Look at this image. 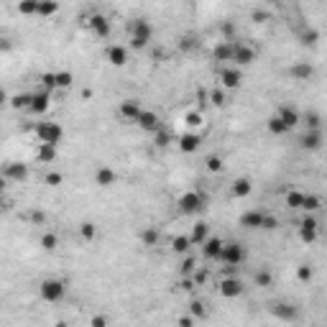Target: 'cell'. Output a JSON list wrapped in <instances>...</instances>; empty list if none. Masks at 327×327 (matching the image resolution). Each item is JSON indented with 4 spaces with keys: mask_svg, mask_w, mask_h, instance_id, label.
I'll list each match as a JSON object with an SVG mask.
<instances>
[{
    "mask_svg": "<svg viewBox=\"0 0 327 327\" xmlns=\"http://www.w3.org/2000/svg\"><path fill=\"white\" fill-rule=\"evenodd\" d=\"M151 36H154V28H151V23L146 18H136L133 26H130V46L133 49H143L146 43L151 41Z\"/></svg>",
    "mask_w": 327,
    "mask_h": 327,
    "instance_id": "obj_1",
    "label": "cell"
},
{
    "mask_svg": "<svg viewBox=\"0 0 327 327\" xmlns=\"http://www.w3.org/2000/svg\"><path fill=\"white\" fill-rule=\"evenodd\" d=\"M36 136H38L41 143H54V146H59V141L64 138V128H61L59 123H54V120H46V123H38V125H36Z\"/></svg>",
    "mask_w": 327,
    "mask_h": 327,
    "instance_id": "obj_2",
    "label": "cell"
},
{
    "mask_svg": "<svg viewBox=\"0 0 327 327\" xmlns=\"http://www.w3.org/2000/svg\"><path fill=\"white\" fill-rule=\"evenodd\" d=\"M177 205H179L182 215H194L205 207V197H202V192H184Z\"/></svg>",
    "mask_w": 327,
    "mask_h": 327,
    "instance_id": "obj_3",
    "label": "cell"
},
{
    "mask_svg": "<svg viewBox=\"0 0 327 327\" xmlns=\"http://www.w3.org/2000/svg\"><path fill=\"white\" fill-rule=\"evenodd\" d=\"M64 292H67V287H64V281H59V279L41 281V297L46 302H59L64 297Z\"/></svg>",
    "mask_w": 327,
    "mask_h": 327,
    "instance_id": "obj_4",
    "label": "cell"
},
{
    "mask_svg": "<svg viewBox=\"0 0 327 327\" xmlns=\"http://www.w3.org/2000/svg\"><path fill=\"white\" fill-rule=\"evenodd\" d=\"M220 261L225 266H238V264H243L246 261V251L241 243H225L223 253H220Z\"/></svg>",
    "mask_w": 327,
    "mask_h": 327,
    "instance_id": "obj_5",
    "label": "cell"
},
{
    "mask_svg": "<svg viewBox=\"0 0 327 327\" xmlns=\"http://www.w3.org/2000/svg\"><path fill=\"white\" fill-rule=\"evenodd\" d=\"M220 82H223L225 90H238L241 82H243V74H241V69H235V67H225L220 72Z\"/></svg>",
    "mask_w": 327,
    "mask_h": 327,
    "instance_id": "obj_6",
    "label": "cell"
},
{
    "mask_svg": "<svg viewBox=\"0 0 327 327\" xmlns=\"http://www.w3.org/2000/svg\"><path fill=\"white\" fill-rule=\"evenodd\" d=\"M220 294H223L225 299H235V297L243 294V284H241L235 276H225L223 284H220Z\"/></svg>",
    "mask_w": 327,
    "mask_h": 327,
    "instance_id": "obj_7",
    "label": "cell"
},
{
    "mask_svg": "<svg viewBox=\"0 0 327 327\" xmlns=\"http://www.w3.org/2000/svg\"><path fill=\"white\" fill-rule=\"evenodd\" d=\"M233 54H235V41H220L217 46L212 49V59L215 61H233Z\"/></svg>",
    "mask_w": 327,
    "mask_h": 327,
    "instance_id": "obj_8",
    "label": "cell"
},
{
    "mask_svg": "<svg viewBox=\"0 0 327 327\" xmlns=\"http://www.w3.org/2000/svg\"><path fill=\"white\" fill-rule=\"evenodd\" d=\"M223 248H225V243L220 241V238H207V241L202 243V256L210 258V261H220Z\"/></svg>",
    "mask_w": 327,
    "mask_h": 327,
    "instance_id": "obj_9",
    "label": "cell"
},
{
    "mask_svg": "<svg viewBox=\"0 0 327 327\" xmlns=\"http://www.w3.org/2000/svg\"><path fill=\"white\" fill-rule=\"evenodd\" d=\"M233 61L238 67H243V64H253L256 61V51L246 43H235V54H233Z\"/></svg>",
    "mask_w": 327,
    "mask_h": 327,
    "instance_id": "obj_10",
    "label": "cell"
},
{
    "mask_svg": "<svg viewBox=\"0 0 327 327\" xmlns=\"http://www.w3.org/2000/svg\"><path fill=\"white\" fill-rule=\"evenodd\" d=\"M87 23H90V28L100 36V38H107L110 36V20H107L105 15H100V13H95L90 20H87Z\"/></svg>",
    "mask_w": 327,
    "mask_h": 327,
    "instance_id": "obj_11",
    "label": "cell"
},
{
    "mask_svg": "<svg viewBox=\"0 0 327 327\" xmlns=\"http://www.w3.org/2000/svg\"><path fill=\"white\" fill-rule=\"evenodd\" d=\"M49 102H51V100H49V92H46V90H41V92L33 95L28 110H31L33 115H41V113H46V110H49Z\"/></svg>",
    "mask_w": 327,
    "mask_h": 327,
    "instance_id": "obj_12",
    "label": "cell"
},
{
    "mask_svg": "<svg viewBox=\"0 0 327 327\" xmlns=\"http://www.w3.org/2000/svg\"><path fill=\"white\" fill-rule=\"evenodd\" d=\"M299 146H302L304 151H317V148L322 146V133H320V128H317V130H307V133L302 136Z\"/></svg>",
    "mask_w": 327,
    "mask_h": 327,
    "instance_id": "obj_13",
    "label": "cell"
},
{
    "mask_svg": "<svg viewBox=\"0 0 327 327\" xmlns=\"http://www.w3.org/2000/svg\"><path fill=\"white\" fill-rule=\"evenodd\" d=\"M5 179H13V182H23L28 179V166L26 164H5Z\"/></svg>",
    "mask_w": 327,
    "mask_h": 327,
    "instance_id": "obj_14",
    "label": "cell"
},
{
    "mask_svg": "<svg viewBox=\"0 0 327 327\" xmlns=\"http://www.w3.org/2000/svg\"><path fill=\"white\" fill-rule=\"evenodd\" d=\"M107 61H110L113 67H123V64H128V49L120 46V43L110 46V49H107Z\"/></svg>",
    "mask_w": 327,
    "mask_h": 327,
    "instance_id": "obj_15",
    "label": "cell"
},
{
    "mask_svg": "<svg viewBox=\"0 0 327 327\" xmlns=\"http://www.w3.org/2000/svg\"><path fill=\"white\" fill-rule=\"evenodd\" d=\"M289 74L294 79H299V82H307V79L315 77V67H312V64H307V61H299V64H294V67L289 69Z\"/></svg>",
    "mask_w": 327,
    "mask_h": 327,
    "instance_id": "obj_16",
    "label": "cell"
},
{
    "mask_svg": "<svg viewBox=\"0 0 327 327\" xmlns=\"http://www.w3.org/2000/svg\"><path fill=\"white\" fill-rule=\"evenodd\" d=\"M241 225L248 228V230H256L264 225V212H258V210H251V212H243L241 215Z\"/></svg>",
    "mask_w": 327,
    "mask_h": 327,
    "instance_id": "obj_17",
    "label": "cell"
},
{
    "mask_svg": "<svg viewBox=\"0 0 327 327\" xmlns=\"http://www.w3.org/2000/svg\"><path fill=\"white\" fill-rule=\"evenodd\" d=\"M141 113H143V107L138 105V100H125V102L120 105V115H123L125 120H138Z\"/></svg>",
    "mask_w": 327,
    "mask_h": 327,
    "instance_id": "obj_18",
    "label": "cell"
},
{
    "mask_svg": "<svg viewBox=\"0 0 327 327\" xmlns=\"http://www.w3.org/2000/svg\"><path fill=\"white\" fill-rule=\"evenodd\" d=\"M200 136L197 133H184L182 138H179V148H182V154H194V151L200 148Z\"/></svg>",
    "mask_w": 327,
    "mask_h": 327,
    "instance_id": "obj_19",
    "label": "cell"
},
{
    "mask_svg": "<svg viewBox=\"0 0 327 327\" xmlns=\"http://www.w3.org/2000/svg\"><path fill=\"white\" fill-rule=\"evenodd\" d=\"M143 130H159L161 128V123H159V115L156 113H151V110H143L141 115H138V120H136Z\"/></svg>",
    "mask_w": 327,
    "mask_h": 327,
    "instance_id": "obj_20",
    "label": "cell"
},
{
    "mask_svg": "<svg viewBox=\"0 0 327 327\" xmlns=\"http://www.w3.org/2000/svg\"><path fill=\"white\" fill-rule=\"evenodd\" d=\"M115 179H118V177H115V171H113L110 166H100L97 174H95V182H97L100 187H113Z\"/></svg>",
    "mask_w": 327,
    "mask_h": 327,
    "instance_id": "obj_21",
    "label": "cell"
},
{
    "mask_svg": "<svg viewBox=\"0 0 327 327\" xmlns=\"http://www.w3.org/2000/svg\"><path fill=\"white\" fill-rule=\"evenodd\" d=\"M276 115H279L281 120H284V123H287L289 128H294V125H299V113L294 110V107H292V105H281Z\"/></svg>",
    "mask_w": 327,
    "mask_h": 327,
    "instance_id": "obj_22",
    "label": "cell"
},
{
    "mask_svg": "<svg viewBox=\"0 0 327 327\" xmlns=\"http://www.w3.org/2000/svg\"><path fill=\"white\" fill-rule=\"evenodd\" d=\"M36 159H38L41 164H51V161L56 159V146H54V143H41L38 151H36Z\"/></svg>",
    "mask_w": 327,
    "mask_h": 327,
    "instance_id": "obj_23",
    "label": "cell"
},
{
    "mask_svg": "<svg viewBox=\"0 0 327 327\" xmlns=\"http://www.w3.org/2000/svg\"><path fill=\"white\" fill-rule=\"evenodd\" d=\"M274 315H276L279 320H287V322H294V320L299 317L297 307H292V304H276V307H274Z\"/></svg>",
    "mask_w": 327,
    "mask_h": 327,
    "instance_id": "obj_24",
    "label": "cell"
},
{
    "mask_svg": "<svg viewBox=\"0 0 327 327\" xmlns=\"http://www.w3.org/2000/svg\"><path fill=\"white\" fill-rule=\"evenodd\" d=\"M192 243H197V246H202L205 241H207V238H210V225H205V223H197V225H194L192 228Z\"/></svg>",
    "mask_w": 327,
    "mask_h": 327,
    "instance_id": "obj_25",
    "label": "cell"
},
{
    "mask_svg": "<svg viewBox=\"0 0 327 327\" xmlns=\"http://www.w3.org/2000/svg\"><path fill=\"white\" fill-rule=\"evenodd\" d=\"M251 189H253V184H251V179H246V177H241V179L233 182V194H235V197H248Z\"/></svg>",
    "mask_w": 327,
    "mask_h": 327,
    "instance_id": "obj_26",
    "label": "cell"
},
{
    "mask_svg": "<svg viewBox=\"0 0 327 327\" xmlns=\"http://www.w3.org/2000/svg\"><path fill=\"white\" fill-rule=\"evenodd\" d=\"M266 128L271 130V133H274V136H284V133H287V130H292V128H289V125H287L284 120H281L279 115H274V118H269V123H266Z\"/></svg>",
    "mask_w": 327,
    "mask_h": 327,
    "instance_id": "obj_27",
    "label": "cell"
},
{
    "mask_svg": "<svg viewBox=\"0 0 327 327\" xmlns=\"http://www.w3.org/2000/svg\"><path fill=\"white\" fill-rule=\"evenodd\" d=\"M56 10H59V3H56V0H38V13H36V15L49 18V15H54Z\"/></svg>",
    "mask_w": 327,
    "mask_h": 327,
    "instance_id": "obj_28",
    "label": "cell"
},
{
    "mask_svg": "<svg viewBox=\"0 0 327 327\" xmlns=\"http://www.w3.org/2000/svg\"><path fill=\"white\" fill-rule=\"evenodd\" d=\"M189 246H192V238H187V235H177V238L171 241V251L179 253V256H184V253L189 251Z\"/></svg>",
    "mask_w": 327,
    "mask_h": 327,
    "instance_id": "obj_29",
    "label": "cell"
},
{
    "mask_svg": "<svg viewBox=\"0 0 327 327\" xmlns=\"http://www.w3.org/2000/svg\"><path fill=\"white\" fill-rule=\"evenodd\" d=\"M322 207V200L317 197V194H304V202H302V210L304 212H315Z\"/></svg>",
    "mask_w": 327,
    "mask_h": 327,
    "instance_id": "obj_30",
    "label": "cell"
},
{
    "mask_svg": "<svg viewBox=\"0 0 327 327\" xmlns=\"http://www.w3.org/2000/svg\"><path fill=\"white\" fill-rule=\"evenodd\" d=\"M299 238L304 243H315L317 241V228H312V225H299Z\"/></svg>",
    "mask_w": 327,
    "mask_h": 327,
    "instance_id": "obj_31",
    "label": "cell"
},
{
    "mask_svg": "<svg viewBox=\"0 0 327 327\" xmlns=\"http://www.w3.org/2000/svg\"><path fill=\"white\" fill-rule=\"evenodd\" d=\"M184 123H187L189 128H200V125L205 123L202 110H189V113H184Z\"/></svg>",
    "mask_w": 327,
    "mask_h": 327,
    "instance_id": "obj_32",
    "label": "cell"
},
{
    "mask_svg": "<svg viewBox=\"0 0 327 327\" xmlns=\"http://www.w3.org/2000/svg\"><path fill=\"white\" fill-rule=\"evenodd\" d=\"M18 10L23 13V15L38 13V0H18Z\"/></svg>",
    "mask_w": 327,
    "mask_h": 327,
    "instance_id": "obj_33",
    "label": "cell"
},
{
    "mask_svg": "<svg viewBox=\"0 0 327 327\" xmlns=\"http://www.w3.org/2000/svg\"><path fill=\"white\" fill-rule=\"evenodd\" d=\"M31 100H33V95L20 92V95H13V97H10V105L15 107V110H20V107H31Z\"/></svg>",
    "mask_w": 327,
    "mask_h": 327,
    "instance_id": "obj_34",
    "label": "cell"
},
{
    "mask_svg": "<svg viewBox=\"0 0 327 327\" xmlns=\"http://www.w3.org/2000/svg\"><path fill=\"white\" fill-rule=\"evenodd\" d=\"M72 82H74L72 72H56V87H59V90H69Z\"/></svg>",
    "mask_w": 327,
    "mask_h": 327,
    "instance_id": "obj_35",
    "label": "cell"
},
{
    "mask_svg": "<svg viewBox=\"0 0 327 327\" xmlns=\"http://www.w3.org/2000/svg\"><path fill=\"white\" fill-rule=\"evenodd\" d=\"M302 202H304V194H302V192H289V194H287V207L302 210Z\"/></svg>",
    "mask_w": 327,
    "mask_h": 327,
    "instance_id": "obj_36",
    "label": "cell"
},
{
    "mask_svg": "<svg viewBox=\"0 0 327 327\" xmlns=\"http://www.w3.org/2000/svg\"><path fill=\"white\" fill-rule=\"evenodd\" d=\"M59 246V238L54 233H46V235H41V248L43 251H54Z\"/></svg>",
    "mask_w": 327,
    "mask_h": 327,
    "instance_id": "obj_37",
    "label": "cell"
},
{
    "mask_svg": "<svg viewBox=\"0 0 327 327\" xmlns=\"http://www.w3.org/2000/svg\"><path fill=\"white\" fill-rule=\"evenodd\" d=\"M141 241H143V246H156L159 243V233L154 228H148V230L141 233Z\"/></svg>",
    "mask_w": 327,
    "mask_h": 327,
    "instance_id": "obj_38",
    "label": "cell"
},
{
    "mask_svg": "<svg viewBox=\"0 0 327 327\" xmlns=\"http://www.w3.org/2000/svg\"><path fill=\"white\" fill-rule=\"evenodd\" d=\"M169 141H171V133H169V130H164V128H159V130H156L154 143H156L159 148H166V146H169Z\"/></svg>",
    "mask_w": 327,
    "mask_h": 327,
    "instance_id": "obj_39",
    "label": "cell"
},
{
    "mask_svg": "<svg viewBox=\"0 0 327 327\" xmlns=\"http://www.w3.org/2000/svg\"><path fill=\"white\" fill-rule=\"evenodd\" d=\"M194 269H197V261H194L192 256H187V258L182 261V266H179L182 276H189V274H194Z\"/></svg>",
    "mask_w": 327,
    "mask_h": 327,
    "instance_id": "obj_40",
    "label": "cell"
},
{
    "mask_svg": "<svg viewBox=\"0 0 327 327\" xmlns=\"http://www.w3.org/2000/svg\"><path fill=\"white\" fill-rule=\"evenodd\" d=\"M271 284H274V276H271L266 269L256 274V287H271Z\"/></svg>",
    "mask_w": 327,
    "mask_h": 327,
    "instance_id": "obj_41",
    "label": "cell"
},
{
    "mask_svg": "<svg viewBox=\"0 0 327 327\" xmlns=\"http://www.w3.org/2000/svg\"><path fill=\"white\" fill-rule=\"evenodd\" d=\"M41 87L46 92H51L54 87H56V74H51V72H46V74H41Z\"/></svg>",
    "mask_w": 327,
    "mask_h": 327,
    "instance_id": "obj_42",
    "label": "cell"
},
{
    "mask_svg": "<svg viewBox=\"0 0 327 327\" xmlns=\"http://www.w3.org/2000/svg\"><path fill=\"white\" fill-rule=\"evenodd\" d=\"M205 166H207L212 174H217V171H223V159H220V156H207Z\"/></svg>",
    "mask_w": 327,
    "mask_h": 327,
    "instance_id": "obj_43",
    "label": "cell"
},
{
    "mask_svg": "<svg viewBox=\"0 0 327 327\" xmlns=\"http://www.w3.org/2000/svg\"><path fill=\"white\" fill-rule=\"evenodd\" d=\"M79 233H82V238H84V241H92V238H95V233H97V228H95V223H82Z\"/></svg>",
    "mask_w": 327,
    "mask_h": 327,
    "instance_id": "obj_44",
    "label": "cell"
},
{
    "mask_svg": "<svg viewBox=\"0 0 327 327\" xmlns=\"http://www.w3.org/2000/svg\"><path fill=\"white\" fill-rule=\"evenodd\" d=\"M317 38H320V36H317L315 28H310V31H304V33H302V43H304V46H315Z\"/></svg>",
    "mask_w": 327,
    "mask_h": 327,
    "instance_id": "obj_45",
    "label": "cell"
},
{
    "mask_svg": "<svg viewBox=\"0 0 327 327\" xmlns=\"http://www.w3.org/2000/svg\"><path fill=\"white\" fill-rule=\"evenodd\" d=\"M304 123H307V130H317L320 128V115L317 113H307V115H304Z\"/></svg>",
    "mask_w": 327,
    "mask_h": 327,
    "instance_id": "obj_46",
    "label": "cell"
},
{
    "mask_svg": "<svg viewBox=\"0 0 327 327\" xmlns=\"http://www.w3.org/2000/svg\"><path fill=\"white\" fill-rule=\"evenodd\" d=\"M210 102H212L215 107H223V105H225V92H223V90H212Z\"/></svg>",
    "mask_w": 327,
    "mask_h": 327,
    "instance_id": "obj_47",
    "label": "cell"
},
{
    "mask_svg": "<svg viewBox=\"0 0 327 327\" xmlns=\"http://www.w3.org/2000/svg\"><path fill=\"white\" fill-rule=\"evenodd\" d=\"M192 279H194V284L200 287V284H205V281L210 279V271H207V269H194V276H192Z\"/></svg>",
    "mask_w": 327,
    "mask_h": 327,
    "instance_id": "obj_48",
    "label": "cell"
},
{
    "mask_svg": "<svg viewBox=\"0 0 327 327\" xmlns=\"http://www.w3.org/2000/svg\"><path fill=\"white\" fill-rule=\"evenodd\" d=\"M43 182H46L49 187H59V184L64 182V177H61L59 171H51V174H46V179H43Z\"/></svg>",
    "mask_w": 327,
    "mask_h": 327,
    "instance_id": "obj_49",
    "label": "cell"
},
{
    "mask_svg": "<svg viewBox=\"0 0 327 327\" xmlns=\"http://www.w3.org/2000/svg\"><path fill=\"white\" fill-rule=\"evenodd\" d=\"M297 279L299 281H310L312 279V266H299L297 269Z\"/></svg>",
    "mask_w": 327,
    "mask_h": 327,
    "instance_id": "obj_50",
    "label": "cell"
},
{
    "mask_svg": "<svg viewBox=\"0 0 327 327\" xmlns=\"http://www.w3.org/2000/svg\"><path fill=\"white\" fill-rule=\"evenodd\" d=\"M261 228H266V230H276V228H279V220H276L274 215H264V225H261Z\"/></svg>",
    "mask_w": 327,
    "mask_h": 327,
    "instance_id": "obj_51",
    "label": "cell"
},
{
    "mask_svg": "<svg viewBox=\"0 0 327 327\" xmlns=\"http://www.w3.org/2000/svg\"><path fill=\"white\" fill-rule=\"evenodd\" d=\"M189 307H192V315H194V317H205V304H202V302L194 299V302L189 304Z\"/></svg>",
    "mask_w": 327,
    "mask_h": 327,
    "instance_id": "obj_52",
    "label": "cell"
},
{
    "mask_svg": "<svg viewBox=\"0 0 327 327\" xmlns=\"http://www.w3.org/2000/svg\"><path fill=\"white\" fill-rule=\"evenodd\" d=\"M220 33H223V36H225V38L230 41V38H233V33H235V26L230 23V20H225V23L220 26Z\"/></svg>",
    "mask_w": 327,
    "mask_h": 327,
    "instance_id": "obj_53",
    "label": "cell"
},
{
    "mask_svg": "<svg viewBox=\"0 0 327 327\" xmlns=\"http://www.w3.org/2000/svg\"><path fill=\"white\" fill-rule=\"evenodd\" d=\"M179 49H182V51L194 49V38H192V36H182V38H179Z\"/></svg>",
    "mask_w": 327,
    "mask_h": 327,
    "instance_id": "obj_54",
    "label": "cell"
},
{
    "mask_svg": "<svg viewBox=\"0 0 327 327\" xmlns=\"http://www.w3.org/2000/svg\"><path fill=\"white\" fill-rule=\"evenodd\" d=\"M207 92L205 90H197V110H205V107H207Z\"/></svg>",
    "mask_w": 327,
    "mask_h": 327,
    "instance_id": "obj_55",
    "label": "cell"
},
{
    "mask_svg": "<svg viewBox=\"0 0 327 327\" xmlns=\"http://www.w3.org/2000/svg\"><path fill=\"white\" fill-rule=\"evenodd\" d=\"M253 23H266V20H269V13L266 10H253Z\"/></svg>",
    "mask_w": 327,
    "mask_h": 327,
    "instance_id": "obj_56",
    "label": "cell"
},
{
    "mask_svg": "<svg viewBox=\"0 0 327 327\" xmlns=\"http://www.w3.org/2000/svg\"><path fill=\"white\" fill-rule=\"evenodd\" d=\"M194 287H197V284H194V279H189V276L182 279V289H184V292H192Z\"/></svg>",
    "mask_w": 327,
    "mask_h": 327,
    "instance_id": "obj_57",
    "label": "cell"
},
{
    "mask_svg": "<svg viewBox=\"0 0 327 327\" xmlns=\"http://www.w3.org/2000/svg\"><path fill=\"white\" fill-rule=\"evenodd\" d=\"M43 220H46V215H43V212H31V223H43Z\"/></svg>",
    "mask_w": 327,
    "mask_h": 327,
    "instance_id": "obj_58",
    "label": "cell"
},
{
    "mask_svg": "<svg viewBox=\"0 0 327 327\" xmlns=\"http://www.w3.org/2000/svg\"><path fill=\"white\" fill-rule=\"evenodd\" d=\"M92 325H95V327H105V325H107V320L97 315V317H92Z\"/></svg>",
    "mask_w": 327,
    "mask_h": 327,
    "instance_id": "obj_59",
    "label": "cell"
},
{
    "mask_svg": "<svg viewBox=\"0 0 327 327\" xmlns=\"http://www.w3.org/2000/svg\"><path fill=\"white\" fill-rule=\"evenodd\" d=\"M179 325H182V327H192L194 320H192V317H179Z\"/></svg>",
    "mask_w": 327,
    "mask_h": 327,
    "instance_id": "obj_60",
    "label": "cell"
}]
</instances>
